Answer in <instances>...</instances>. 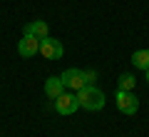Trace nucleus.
Segmentation results:
<instances>
[{"instance_id": "f257e3e1", "label": "nucleus", "mask_w": 149, "mask_h": 137, "mask_svg": "<svg viewBox=\"0 0 149 137\" xmlns=\"http://www.w3.org/2000/svg\"><path fill=\"white\" fill-rule=\"evenodd\" d=\"M77 100H80V107L82 110H90V112H95V110H102L104 107V92H102L100 87H95V85H85V87L77 92Z\"/></svg>"}, {"instance_id": "f03ea898", "label": "nucleus", "mask_w": 149, "mask_h": 137, "mask_svg": "<svg viewBox=\"0 0 149 137\" xmlns=\"http://www.w3.org/2000/svg\"><path fill=\"white\" fill-rule=\"evenodd\" d=\"M62 85H65V90H72V92H80L82 87H85V70H80V67H70V70H65L62 75Z\"/></svg>"}, {"instance_id": "7ed1b4c3", "label": "nucleus", "mask_w": 149, "mask_h": 137, "mask_svg": "<svg viewBox=\"0 0 149 137\" xmlns=\"http://www.w3.org/2000/svg\"><path fill=\"white\" fill-rule=\"evenodd\" d=\"M117 110L122 112V115H137V110H139V100H137V95L134 92H127V90H119L117 92Z\"/></svg>"}, {"instance_id": "20e7f679", "label": "nucleus", "mask_w": 149, "mask_h": 137, "mask_svg": "<svg viewBox=\"0 0 149 137\" xmlns=\"http://www.w3.org/2000/svg\"><path fill=\"white\" fill-rule=\"evenodd\" d=\"M80 110V100L74 92H62V95L55 100V112L57 115H74Z\"/></svg>"}, {"instance_id": "39448f33", "label": "nucleus", "mask_w": 149, "mask_h": 137, "mask_svg": "<svg viewBox=\"0 0 149 137\" xmlns=\"http://www.w3.org/2000/svg\"><path fill=\"white\" fill-rule=\"evenodd\" d=\"M62 53H65L62 42L55 40L52 35H47V37L40 40V55H42L45 60H60V58H62Z\"/></svg>"}, {"instance_id": "423d86ee", "label": "nucleus", "mask_w": 149, "mask_h": 137, "mask_svg": "<svg viewBox=\"0 0 149 137\" xmlns=\"http://www.w3.org/2000/svg\"><path fill=\"white\" fill-rule=\"evenodd\" d=\"M40 53V40L35 35H22V40L17 42V55L20 58H35Z\"/></svg>"}, {"instance_id": "0eeeda50", "label": "nucleus", "mask_w": 149, "mask_h": 137, "mask_svg": "<svg viewBox=\"0 0 149 137\" xmlns=\"http://www.w3.org/2000/svg\"><path fill=\"white\" fill-rule=\"evenodd\" d=\"M22 35H35L37 40H42V37L50 35V25L45 20H32V22H27L22 27Z\"/></svg>"}, {"instance_id": "6e6552de", "label": "nucleus", "mask_w": 149, "mask_h": 137, "mask_svg": "<svg viewBox=\"0 0 149 137\" xmlns=\"http://www.w3.org/2000/svg\"><path fill=\"white\" fill-rule=\"evenodd\" d=\"M62 92H65V85H62V77H60V75H52V77L45 80V95H47L50 100H57Z\"/></svg>"}, {"instance_id": "1a4fd4ad", "label": "nucleus", "mask_w": 149, "mask_h": 137, "mask_svg": "<svg viewBox=\"0 0 149 137\" xmlns=\"http://www.w3.org/2000/svg\"><path fill=\"white\" fill-rule=\"evenodd\" d=\"M132 63H134V67H139V70H149V50H134Z\"/></svg>"}, {"instance_id": "9d476101", "label": "nucleus", "mask_w": 149, "mask_h": 137, "mask_svg": "<svg viewBox=\"0 0 149 137\" xmlns=\"http://www.w3.org/2000/svg\"><path fill=\"white\" fill-rule=\"evenodd\" d=\"M119 90H127V92H134V85H137V80H134V75H129V72H124V75H119Z\"/></svg>"}, {"instance_id": "9b49d317", "label": "nucleus", "mask_w": 149, "mask_h": 137, "mask_svg": "<svg viewBox=\"0 0 149 137\" xmlns=\"http://www.w3.org/2000/svg\"><path fill=\"white\" fill-rule=\"evenodd\" d=\"M85 82L87 85H95L97 82V72H95V70H85Z\"/></svg>"}, {"instance_id": "f8f14e48", "label": "nucleus", "mask_w": 149, "mask_h": 137, "mask_svg": "<svg viewBox=\"0 0 149 137\" xmlns=\"http://www.w3.org/2000/svg\"><path fill=\"white\" fill-rule=\"evenodd\" d=\"M144 72H147V82H149V70H144Z\"/></svg>"}]
</instances>
